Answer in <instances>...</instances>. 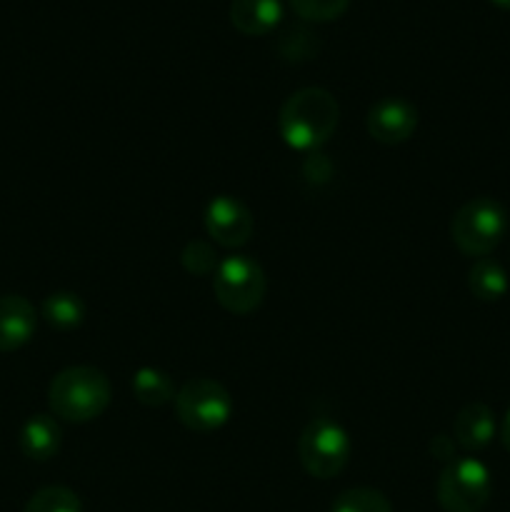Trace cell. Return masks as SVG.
Masks as SVG:
<instances>
[{
	"instance_id": "6da1fadb",
	"label": "cell",
	"mask_w": 510,
	"mask_h": 512,
	"mask_svg": "<svg viewBox=\"0 0 510 512\" xmlns=\"http://www.w3.org/2000/svg\"><path fill=\"white\" fill-rule=\"evenodd\" d=\"M338 100L325 88H300L283 103L278 130L293 150H318L338 128Z\"/></svg>"
},
{
	"instance_id": "7a4b0ae2",
	"label": "cell",
	"mask_w": 510,
	"mask_h": 512,
	"mask_svg": "<svg viewBox=\"0 0 510 512\" xmlns=\"http://www.w3.org/2000/svg\"><path fill=\"white\" fill-rule=\"evenodd\" d=\"M48 405L65 423H90L110 405V380L93 365H73L50 380Z\"/></svg>"
},
{
	"instance_id": "3957f363",
	"label": "cell",
	"mask_w": 510,
	"mask_h": 512,
	"mask_svg": "<svg viewBox=\"0 0 510 512\" xmlns=\"http://www.w3.org/2000/svg\"><path fill=\"white\" fill-rule=\"evenodd\" d=\"M508 233V210L500 200L480 195L455 210L450 240L468 258H488Z\"/></svg>"
},
{
	"instance_id": "277c9868",
	"label": "cell",
	"mask_w": 510,
	"mask_h": 512,
	"mask_svg": "<svg viewBox=\"0 0 510 512\" xmlns=\"http://www.w3.org/2000/svg\"><path fill=\"white\" fill-rule=\"evenodd\" d=\"M353 443L338 420L313 418L298 438V458L305 473L318 480H333L348 465Z\"/></svg>"
},
{
	"instance_id": "5b68a950",
	"label": "cell",
	"mask_w": 510,
	"mask_h": 512,
	"mask_svg": "<svg viewBox=\"0 0 510 512\" xmlns=\"http://www.w3.org/2000/svg\"><path fill=\"white\" fill-rule=\"evenodd\" d=\"M175 418L193 433H215L233 418V398L218 380L190 378L173 400Z\"/></svg>"
},
{
	"instance_id": "8992f818",
	"label": "cell",
	"mask_w": 510,
	"mask_h": 512,
	"mask_svg": "<svg viewBox=\"0 0 510 512\" xmlns=\"http://www.w3.org/2000/svg\"><path fill=\"white\" fill-rule=\"evenodd\" d=\"M215 300L233 315H250L263 305L268 280L250 255H228L213 273Z\"/></svg>"
},
{
	"instance_id": "52a82bcc",
	"label": "cell",
	"mask_w": 510,
	"mask_h": 512,
	"mask_svg": "<svg viewBox=\"0 0 510 512\" xmlns=\"http://www.w3.org/2000/svg\"><path fill=\"white\" fill-rule=\"evenodd\" d=\"M493 493L488 465L478 458H455L440 470L435 498L445 512H480Z\"/></svg>"
},
{
	"instance_id": "ba28073f",
	"label": "cell",
	"mask_w": 510,
	"mask_h": 512,
	"mask_svg": "<svg viewBox=\"0 0 510 512\" xmlns=\"http://www.w3.org/2000/svg\"><path fill=\"white\" fill-rule=\"evenodd\" d=\"M205 233L220 248H243L255 228L253 213L235 195H215L205 208Z\"/></svg>"
},
{
	"instance_id": "9c48e42d",
	"label": "cell",
	"mask_w": 510,
	"mask_h": 512,
	"mask_svg": "<svg viewBox=\"0 0 510 512\" xmlns=\"http://www.w3.org/2000/svg\"><path fill=\"white\" fill-rule=\"evenodd\" d=\"M365 128L373 140L383 145H400L418 128V108L408 98L388 95L370 105Z\"/></svg>"
},
{
	"instance_id": "30bf717a",
	"label": "cell",
	"mask_w": 510,
	"mask_h": 512,
	"mask_svg": "<svg viewBox=\"0 0 510 512\" xmlns=\"http://www.w3.org/2000/svg\"><path fill=\"white\" fill-rule=\"evenodd\" d=\"M38 328V313L23 295L0 298V353H13L33 340Z\"/></svg>"
},
{
	"instance_id": "8fae6325",
	"label": "cell",
	"mask_w": 510,
	"mask_h": 512,
	"mask_svg": "<svg viewBox=\"0 0 510 512\" xmlns=\"http://www.w3.org/2000/svg\"><path fill=\"white\" fill-rule=\"evenodd\" d=\"M495 433H498L495 413L485 403H468L455 415L453 440L460 450L478 453L493 443Z\"/></svg>"
},
{
	"instance_id": "7c38bea8",
	"label": "cell",
	"mask_w": 510,
	"mask_h": 512,
	"mask_svg": "<svg viewBox=\"0 0 510 512\" xmlns=\"http://www.w3.org/2000/svg\"><path fill=\"white\" fill-rule=\"evenodd\" d=\"M20 453L28 460L35 463H45V460H53L60 453V445H63V430L60 423L55 420V415L35 413L20 428Z\"/></svg>"
},
{
	"instance_id": "4fadbf2b",
	"label": "cell",
	"mask_w": 510,
	"mask_h": 512,
	"mask_svg": "<svg viewBox=\"0 0 510 512\" xmlns=\"http://www.w3.org/2000/svg\"><path fill=\"white\" fill-rule=\"evenodd\" d=\"M283 20L280 0H233L230 23L243 35H268Z\"/></svg>"
},
{
	"instance_id": "5bb4252c",
	"label": "cell",
	"mask_w": 510,
	"mask_h": 512,
	"mask_svg": "<svg viewBox=\"0 0 510 512\" xmlns=\"http://www.w3.org/2000/svg\"><path fill=\"white\" fill-rule=\"evenodd\" d=\"M508 273L493 258H478L468 273V290L480 303H498L508 295Z\"/></svg>"
},
{
	"instance_id": "9a60e30c",
	"label": "cell",
	"mask_w": 510,
	"mask_h": 512,
	"mask_svg": "<svg viewBox=\"0 0 510 512\" xmlns=\"http://www.w3.org/2000/svg\"><path fill=\"white\" fill-rule=\"evenodd\" d=\"M130 388H133L135 400L145 408H163V405L173 403L175 395H178L173 378L165 370L153 368V365L135 370Z\"/></svg>"
},
{
	"instance_id": "2e32d148",
	"label": "cell",
	"mask_w": 510,
	"mask_h": 512,
	"mask_svg": "<svg viewBox=\"0 0 510 512\" xmlns=\"http://www.w3.org/2000/svg\"><path fill=\"white\" fill-rule=\"evenodd\" d=\"M85 313L88 310H85L83 298L75 293H65V290L63 293L48 295L43 300V305H40V315L45 318V323L55 330H63V333L80 328L85 320Z\"/></svg>"
},
{
	"instance_id": "e0dca14e",
	"label": "cell",
	"mask_w": 510,
	"mask_h": 512,
	"mask_svg": "<svg viewBox=\"0 0 510 512\" xmlns=\"http://www.w3.org/2000/svg\"><path fill=\"white\" fill-rule=\"evenodd\" d=\"M330 512H393V505L375 488H350L335 498Z\"/></svg>"
},
{
	"instance_id": "ac0fdd59",
	"label": "cell",
	"mask_w": 510,
	"mask_h": 512,
	"mask_svg": "<svg viewBox=\"0 0 510 512\" xmlns=\"http://www.w3.org/2000/svg\"><path fill=\"white\" fill-rule=\"evenodd\" d=\"M23 512H83V503L70 488L48 485L33 493Z\"/></svg>"
},
{
	"instance_id": "d6986e66",
	"label": "cell",
	"mask_w": 510,
	"mask_h": 512,
	"mask_svg": "<svg viewBox=\"0 0 510 512\" xmlns=\"http://www.w3.org/2000/svg\"><path fill=\"white\" fill-rule=\"evenodd\" d=\"M180 263L190 275H213L218 270L220 258L215 243L208 240H190L180 253Z\"/></svg>"
},
{
	"instance_id": "ffe728a7",
	"label": "cell",
	"mask_w": 510,
	"mask_h": 512,
	"mask_svg": "<svg viewBox=\"0 0 510 512\" xmlns=\"http://www.w3.org/2000/svg\"><path fill=\"white\" fill-rule=\"evenodd\" d=\"M295 15L310 23H330L348 10L350 0H288Z\"/></svg>"
},
{
	"instance_id": "44dd1931",
	"label": "cell",
	"mask_w": 510,
	"mask_h": 512,
	"mask_svg": "<svg viewBox=\"0 0 510 512\" xmlns=\"http://www.w3.org/2000/svg\"><path fill=\"white\" fill-rule=\"evenodd\" d=\"M455 450H458V445H455L453 435L440 433L430 440V455H433L435 460H443L445 465H448L450 460H455Z\"/></svg>"
},
{
	"instance_id": "7402d4cb",
	"label": "cell",
	"mask_w": 510,
	"mask_h": 512,
	"mask_svg": "<svg viewBox=\"0 0 510 512\" xmlns=\"http://www.w3.org/2000/svg\"><path fill=\"white\" fill-rule=\"evenodd\" d=\"M500 443H503V448L510 453V410L505 413L503 425H500Z\"/></svg>"
},
{
	"instance_id": "603a6c76",
	"label": "cell",
	"mask_w": 510,
	"mask_h": 512,
	"mask_svg": "<svg viewBox=\"0 0 510 512\" xmlns=\"http://www.w3.org/2000/svg\"><path fill=\"white\" fill-rule=\"evenodd\" d=\"M490 3L500 10H510V0H490Z\"/></svg>"
}]
</instances>
